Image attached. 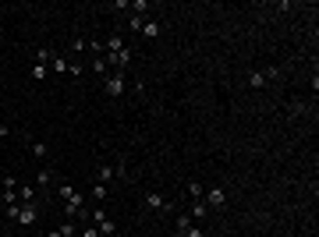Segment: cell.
Returning <instances> with one entry per match:
<instances>
[{
    "instance_id": "cell-6",
    "label": "cell",
    "mask_w": 319,
    "mask_h": 237,
    "mask_svg": "<svg viewBox=\"0 0 319 237\" xmlns=\"http://www.w3.org/2000/svg\"><path fill=\"white\" fill-rule=\"evenodd\" d=\"M14 220H18L22 227H32V223L39 220V209H36V202H32V206H18V216H14Z\"/></svg>"
},
{
    "instance_id": "cell-12",
    "label": "cell",
    "mask_w": 319,
    "mask_h": 237,
    "mask_svg": "<svg viewBox=\"0 0 319 237\" xmlns=\"http://www.w3.org/2000/svg\"><path fill=\"white\" fill-rule=\"evenodd\" d=\"M192 223H195V220H192V216H188V209H184V213H181V216L174 220V230H178V237H181V234H184V230H188Z\"/></svg>"
},
{
    "instance_id": "cell-20",
    "label": "cell",
    "mask_w": 319,
    "mask_h": 237,
    "mask_svg": "<svg viewBox=\"0 0 319 237\" xmlns=\"http://www.w3.org/2000/svg\"><path fill=\"white\" fill-rule=\"evenodd\" d=\"M74 191H78V188H74L71 181H60V184H57V195H60V199H71Z\"/></svg>"
},
{
    "instance_id": "cell-16",
    "label": "cell",
    "mask_w": 319,
    "mask_h": 237,
    "mask_svg": "<svg viewBox=\"0 0 319 237\" xmlns=\"http://www.w3.org/2000/svg\"><path fill=\"white\" fill-rule=\"evenodd\" d=\"M202 195H206L202 184H198V181H188V199H192V202H195V199H202Z\"/></svg>"
},
{
    "instance_id": "cell-21",
    "label": "cell",
    "mask_w": 319,
    "mask_h": 237,
    "mask_svg": "<svg viewBox=\"0 0 319 237\" xmlns=\"http://www.w3.org/2000/svg\"><path fill=\"white\" fill-rule=\"evenodd\" d=\"M117 50H124V39L121 35H110L106 39V53H117Z\"/></svg>"
},
{
    "instance_id": "cell-10",
    "label": "cell",
    "mask_w": 319,
    "mask_h": 237,
    "mask_svg": "<svg viewBox=\"0 0 319 237\" xmlns=\"http://www.w3.org/2000/svg\"><path fill=\"white\" fill-rule=\"evenodd\" d=\"M114 177H117V170H114V163H103V167L96 170V181H100V184H106V188H110V181H114Z\"/></svg>"
},
{
    "instance_id": "cell-9",
    "label": "cell",
    "mask_w": 319,
    "mask_h": 237,
    "mask_svg": "<svg viewBox=\"0 0 319 237\" xmlns=\"http://www.w3.org/2000/svg\"><path fill=\"white\" fill-rule=\"evenodd\" d=\"M18 202L22 206H32L36 202V184H18Z\"/></svg>"
},
{
    "instance_id": "cell-27",
    "label": "cell",
    "mask_w": 319,
    "mask_h": 237,
    "mask_svg": "<svg viewBox=\"0 0 319 237\" xmlns=\"http://www.w3.org/2000/svg\"><path fill=\"white\" fill-rule=\"evenodd\" d=\"M78 230H82V237H103V234H100V230H96L92 223H86V227H78Z\"/></svg>"
},
{
    "instance_id": "cell-25",
    "label": "cell",
    "mask_w": 319,
    "mask_h": 237,
    "mask_svg": "<svg viewBox=\"0 0 319 237\" xmlns=\"http://www.w3.org/2000/svg\"><path fill=\"white\" fill-rule=\"evenodd\" d=\"M181 237H206V234H202V227H198V223H192V227H188Z\"/></svg>"
},
{
    "instance_id": "cell-28",
    "label": "cell",
    "mask_w": 319,
    "mask_h": 237,
    "mask_svg": "<svg viewBox=\"0 0 319 237\" xmlns=\"http://www.w3.org/2000/svg\"><path fill=\"white\" fill-rule=\"evenodd\" d=\"M11 131H8V124H0V138H8Z\"/></svg>"
},
{
    "instance_id": "cell-15",
    "label": "cell",
    "mask_w": 319,
    "mask_h": 237,
    "mask_svg": "<svg viewBox=\"0 0 319 237\" xmlns=\"http://www.w3.org/2000/svg\"><path fill=\"white\" fill-rule=\"evenodd\" d=\"M28 152L36 156V160H46V152H50V149H46V142H32V145H28Z\"/></svg>"
},
{
    "instance_id": "cell-1",
    "label": "cell",
    "mask_w": 319,
    "mask_h": 237,
    "mask_svg": "<svg viewBox=\"0 0 319 237\" xmlns=\"http://www.w3.org/2000/svg\"><path fill=\"white\" fill-rule=\"evenodd\" d=\"M103 89H106V96H124V89H128V82H124V74L121 71H114V74H106L103 78Z\"/></svg>"
},
{
    "instance_id": "cell-22",
    "label": "cell",
    "mask_w": 319,
    "mask_h": 237,
    "mask_svg": "<svg viewBox=\"0 0 319 237\" xmlns=\"http://www.w3.org/2000/svg\"><path fill=\"white\" fill-rule=\"evenodd\" d=\"M50 60H54V50H46V46L36 50V64H46V67H50Z\"/></svg>"
},
{
    "instance_id": "cell-13",
    "label": "cell",
    "mask_w": 319,
    "mask_h": 237,
    "mask_svg": "<svg viewBox=\"0 0 319 237\" xmlns=\"http://www.w3.org/2000/svg\"><path fill=\"white\" fill-rule=\"evenodd\" d=\"M28 74H32V82H43V78L50 74V67H46V64H32V67H28Z\"/></svg>"
},
{
    "instance_id": "cell-5",
    "label": "cell",
    "mask_w": 319,
    "mask_h": 237,
    "mask_svg": "<svg viewBox=\"0 0 319 237\" xmlns=\"http://www.w3.org/2000/svg\"><path fill=\"white\" fill-rule=\"evenodd\" d=\"M82 209H86V195H82V191H74L71 199H64V213H68L71 220H78V213H82Z\"/></svg>"
},
{
    "instance_id": "cell-18",
    "label": "cell",
    "mask_w": 319,
    "mask_h": 237,
    "mask_svg": "<svg viewBox=\"0 0 319 237\" xmlns=\"http://www.w3.org/2000/svg\"><path fill=\"white\" fill-rule=\"evenodd\" d=\"M50 181H54V170H46V167H43V170L36 174V188H46Z\"/></svg>"
},
{
    "instance_id": "cell-23",
    "label": "cell",
    "mask_w": 319,
    "mask_h": 237,
    "mask_svg": "<svg viewBox=\"0 0 319 237\" xmlns=\"http://www.w3.org/2000/svg\"><path fill=\"white\" fill-rule=\"evenodd\" d=\"M50 67H54L57 74H60V71H71V64H68L64 57H57V53H54V60H50Z\"/></svg>"
},
{
    "instance_id": "cell-4",
    "label": "cell",
    "mask_w": 319,
    "mask_h": 237,
    "mask_svg": "<svg viewBox=\"0 0 319 237\" xmlns=\"http://www.w3.org/2000/svg\"><path fill=\"white\" fill-rule=\"evenodd\" d=\"M276 74H280V67H266V71H252V74H248V85H252V89H266V82H270V78H276Z\"/></svg>"
},
{
    "instance_id": "cell-7",
    "label": "cell",
    "mask_w": 319,
    "mask_h": 237,
    "mask_svg": "<svg viewBox=\"0 0 319 237\" xmlns=\"http://www.w3.org/2000/svg\"><path fill=\"white\" fill-rule=\"evenodd\" d=\"M202 202H206L210 209H224V202H227V191H224V188H210Z\"/></svg>"
},
{
    "instance_id": "cell-14",
    "label": "cell",
    "mask_w": 319,
    "mask_h": 237,
    "mask_svg": "<svg viewBox=\"0 0 319 237\" xmlns=\"http://www.w3.org/2000/svg\"><path fill=\"white\" fill-rule=\"evenodd\" d=\"M92 74H100V78H106V74H110V64H106V57H96V60H92Z\"/></svg>"
},
{
    "instance_id": "cell-8",
    "label": "cell",
    "mask_w": 319,
    "mask_h": 237,
    "mask_svg": "<svg viewBox=\"0 0 319 237\" xmlns=\"http://www.w3.org/2000/svg\"><path fill=\"white\" fill-rule=\"evenodd\" d=\"M188 216H192V220H195V223H202V220H206V216H210V206H206V202H202V199H195V202H192V206H188Z\"/></svg>"
},
{
    "instance_id": "cell-3",
    "label": "cell",
    "mask_w": 319,
    "mask_h": 237,
    "mask_svg": "<svg viewBox=\"0 0 319 237\" xmlns=\"http://www.w3.org/2000/svg\"><path fill=\"white\" fill-rule=\"evenodd\" d=\"M106 64H110L114 71H121V74H124L128 64H132V50L124 46V50H117V53H106Z\"/></svg>"
},
{
    "instance_id": "cell-2",
    "label": "cell",
    "mask_w": 319,
    "mask_h": 237,
    "mask_svg": "<svg viewBox=\"0 0 319 237\" xmlns=\"http://www.w3.org/2000/svg\"><path fill=\"white\" fill-rule=\"evenodd\" d=\"M142 206H146L149 213H167V209H170V202H167L160 191H146V195H142Z\"/></svg>"
},
{
    "instance_id": "cell-19",
    "label": "cell",
    "mask_w": 319,
    "mask_h": 237,
    "mask_svg": "<svg viewBox=\"0 0 319 237\" xmlns=\"http://www.w3.org/2000/svg\"><path fill=\"white\" fill-rule=\"evenodd\" d=\"M89 195H92V202H96V206H100V202H103V199H106V184H100V181H96V184H92V191H89Z\"/></svg>"
},
{
    "instance_id": "cell-17",
    "label": "cell",
    "mask_w": 319,
    "mask_h": 237,
    "mask_svg": "<svg viewBox=\"0 0 319 237\" xmlns=\"http://www.w3.org/2000/svg\"><path fill=\"white\" fill-rule=\"evenodd\" d=\"M138 32H142L146 39H156V35H160V25H156V21H142V28H138Z\"/></svg>"
},
{
    "instance_id": "cell-26",
    "label": "cell",
    "mask_w": 319,
    "mask_h": 237,
    "mask_svg": "<svg viewBox=\"0 0 319 237\" xmlns=\"http://www.w3.org/2000/svg\"><path fill=\"white\" fill-rule=\"evenodd\" d=\"M71 50H74V53H86V50H89V39H74Z\"/></svg>"
},
{
    "instance_id": "cell-24",
    "label": "cell",
    "mask_w": 319,
    "mask_h": 237,
    "mask_svg": "<svg viewBox=\"0 0 319 237\" xmlns=\"http://www.w3.org/2000/svg\"><path fill=\"white\" fill-rule=\"evenodd\" d=\"M132 11H135L138 18H146V11H149V0H132Z\"/></svg>"
},
{
    "instance_id": "cell-11",
    "label": "cell",
    "mask_w": 319,
    "mask_h": 237,
    "mask_svg": "<svg viewBox=\"0 0 319 237\" xmlns=\"http://www.w3.org/2000/svg\"><path fill=\"white\" fill-rule=\"evenodd\" d=\"M92 227H96V230H100V234H103V237H114V234H117V223H114V220H110V216H103V220H96V223H92Z\"/></svg>"
}]
</instances>
